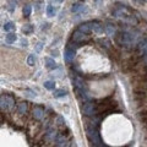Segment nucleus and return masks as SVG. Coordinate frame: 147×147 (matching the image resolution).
Returning <instances> with one entry per match:
<instances>
[{
    "instance_id": "obj_17",
    "label": "nucleus",
    "mask_w": 147,
    "mask_h": 147,
    "mask_svg": "<svg viewBox=\"0 0 147 147\" xmlns=\"http://www.w3.org/2000/svg\"><path fill=\"white\" fill-rule=\"evenodd\" d=\"M82 7H84V4L82 3H75L72 5V7H71V11L72 12H79Z\"/></svg>"
},
{
    "instance_id": "obj_20",
    "label": "nucleus",
    "mask_w": 147,
    "mask_h": 147,
    "mask_svg": "<svg viewBox=\"0 0 147 147\" xmlns=\"http://www.w3.org/2000/svg\"><path fill=\"white\" fill-rule=\"evenodd\" d=\"M105 31H107V33L108 34H115V28H114V26L113 25H105Z\"/></svg>"
},
{
    "instance_id": "obj_10",
    "label": "nucleus",
    "mask_w": 147,
    "mask_h": 147,
    "mask_svg": "<svg viewBox=\"0 0 147 147\" xmlns=\"http://www.w3.org/2000/svg\"><path fill=\"white\" fill-rule=\"evenodd\" d=\"M43 115H44L43 108H40V107H34L33 108V117H34V119H37V120H40V119L43 118Z\"/></svg>"
},
{
    "instance_id": "obj_14",
    "label": "nucleus",
    "mask_w": 147,
    "mask_h": 147,
    "mask_svg": "<svg viewBox=\"0 0 147 147\" xmlns=\"http://www.w3.org/2000/svg\"><path fill=\"white\" fill-rule=\"evenodd\" d=\"M17 39V36L15 33H9L6 36V43L11 44V43H15V40Z\"/></svg>"
},
{
    "instance_id": "obj_4",
    "label": "nucleus",
    "mask_w": 147,
    "mask_h": 147,
    "mask_svg": "<svg viewBox=\"0 0 147 147\" xmlns=\"http://www.w3.org/2000/svg\"><path fill=\"white\" fill-rule=\"evenodd\" d=\"M86 131H87V137H88V140L92 142V145L93 146H103V142L100 140L97 129L94 127L93 124H91V126H87Z\"/></svg>"
},
{
    "instance_id": "obj_26",
    "label": "nucleus",
    "mask_w": 147,
    "mask_h": 147,
    "mask_svg": "<svg viewBox=\"0 0 147 147\" xmlns=\"http://www.w3.org/2000/svg\"><path fill=\"white\" fill-rule=\"evenodd\" d=\"M42 45H43V43H38V45H37V52H40V49H42Z\"/></svg>"
},
{
    "instance_id": "obj_12",
    "label": "nucleus",
    "mask_w": 147,
    "mask_h": 147,
    "mask_svg": "<svg viewBox=\"0 0 147 147\" xmlns=\"http://www.w3.org/2000/svg\"><path fill=\"white\" fill-rule=\"evenodd\" d=\"M77 30L81 31V32H84V33H90V32L92 31V22H86V24L80 25Z\"/></svg>"
},
{
    "instance_id": "obj_29",
    "label": "nucleus",
    "mask_w": 147,
    "mask_h": 147,
    "mask_svg": "<svg viewBox=\"0 0 147 147\" xmlns=\"http://www.w3.org/2000/svg\"><path fill=\"white\" fill-rule=\"evenodd\" d=\"M96 1H97V5H100V4H102V0H96Z\"/></svg>"
},
{
    "instance_id": "obj_13",
    "label": "nucleus",
    "mask_w": 147,
    "mask_h": 147,
    "mask_svg": "<svg viewBox=\"0 0 147 147\" xmlns=\"http://www.w3.org/2000/svg\"><path fill=\"white\" fill-rule=\"evenodd\" d=\"M44 61H45V65H47L48 69H55L57 67V63H55V60L53 58H45Z\"/></svg>"
},
{
    "instance_id": "obj_19",
    "label": "nucleus",
    "mask_w": 147,
    "mask_h": 147,
    "mask_svg": "<svg viewBox=\"0 0 147 147\" xmlns=\"http://www.w3.org/2000/svg\"><path fill=\"white\" fill-rule=\"evenodd\" d=\"M26 110H27V103L21 102L20 104H18V113L24 114V113H26Z\"/></svg>"
},
{
    "instance_id": "obj_16",
    "label": "nucleus",
    "mask_w": 147,
    "mask_h": 147,
    "mask_svg": "<svg viewBox=\"0 0 147 147\" xmlns=\"http://www.w3.org/2000/svg\"><path fill=\"white\" fill-rule=\"evenodd\" d=\"M32 31H33V26L30 25V24H27V25H25L24 27H22V32H24L25 34H30V33H32Z\"/></svg>"
},
{
    "instance_id": "obj_23",
    "label": "nucleus",
    "mask_w": 147,
    "mask_h": 147,
    "mask_svg": "<svg viewBox=\"0 0 147 147\" xmlns=\"http://www.w3.org/2000/svg\"><path fill=\"white\" fill-rule=\"evenodd\" d=\"M34 63H36V57H34L33 54H30L28 58H27V64H28L30 66H33Z\"/></svg>"
},
{
    "instance_id": "obj_2",
    "label": "nucleus",
    "mask_w": 147,
    "mask_h": 147,
    "mask_svg": "<svg viewBox=\"0 0 147 147\" xmlns=\"http://www.w3.org/2000/svg\"><path fill=\"white\" fill-rule=\"evenodd\" d=\"M139 33L131 31H120L115 34V42L125 48H131L134 44L137 43Z\"/></svg>"
},
{
    "instance_id": "obj_3",
    "label": "nucleus",
    "mask_w": 147,
    "mask_h": 147,
    "mask_svg": "<svg viewBox=\"0 0 147 147\" xmlns=\"http://www.w3.org/2000/svg\"><path fill=\"white\" fill-rule=\"evenodd\" d=\"M117 107H118V104H117L115 100H113V99H104L100 103L97 104V110H98V113L108 114L110 112H113L114 109H117Z\"/></svg>"
},
{
    "instance_id": "obj_8",
    "label": "nucleus",
    "mask_w": 147,
    "mask_h": 147,
    "mask_svg": "<svg viewBox=\"0 0 147 147\" xmlns=\"http://www.w3.org/2000/svg\"><path fill=\"white\" fill-rule=\"evenodd\" d=\"M72 39H74V42H76V43H84L86 40H88V36H87V33H84V32L77 30L76 32L72 33Z\"/></svg>"
},
{
    "instance_id": "obj_5",
    "label": "nucleus",
    "mask_w": 147,
    "mask_h": 147,
    "mask_svg": "<svg viewBox=\"0 0 147 147\" xmlns=\"http://www.w3.org/2000/svg\"><path fill=\"white\" fill-rule=\"evenodd\" d=\"M82 113L85 114L86 117H93L98 113L97 110V104L93 102H86L82 107Z\"/></svg>"
},
{
    "instance_id": "obj_27",
    "label": "nucleus",
    "mask_w": 147,
    "mask_h": 147,
    "mask_svg": "<svg viewBox=\"0 0 147 147\" xmlns=\"http://www.w3.org/2000/svg\"><path fill=\"white\" fill-rule=\"evenodd\" d=\"M21 44L26 47V45H27V40H26V39H22V40H21Z\"/></svg>"
},
{
    "instance_id": "obj_11",
    "label": "nucleus",
    "mask_w": 147,
    "mask_h": 147,
    "mask_svg": "<svg viewBox=\"0 0 147 147\" xmlns=\"http://www.w3.org/2000/svg\"><path fill=\"white\" fill-rule=\"evenodd\" d=\"M92 31L97 34H102L104 31V27H103V25L98 24V22H92Z\"/></svg>"
},
{
    "instance_id": "obj_1",
    "label": "nucleus",
    "mask_w": 147,
    "mask_h": 147,
    "mask_svg": "<svg viewBox=\"0 0 147 147\" xmlns=\"http://www.w3.org/2000/svg\"><path fill=\"white\" fill-rule=\"evenodd\" d=\"M113 16L127 25H136L137 24L136 17L132 15V12L129 10V7L121 5V4H117L115 5V7H114V10H113Z\"/></svg>"
},
{
    "instance_id": "obj_6",
    "label": "nucleus",
    "mask_w": 147,
    "mask_h": 147,
    "mask_svg": "<svg viewBox=\"0 0 147 147\" xmlns=\"http://www.w3.org/2000/svg\"><path fill=\"white\" fill-rule=\"evenodd\" d=\"M13 107V98L10 96H1L0 97V108L3 110H9Z\"/></svg>"
},
{
    "instance_id": "obj_28",
    "label": "nucleus",
    "mask_w": 147,
    "mask_h": 147,
    "mask_svg": "<svg viewBox=\"0 0 147 147\" xmlns=\"http://www.w3.org/2000/svg\"><path fill=\"white\" fill-rule=\"evenodd\" d=\"M54 1H55V3H58V4H60V3L64 1V0H54Z\"/></svg>"
},
{
    "instance_id": "obj_7",
    "label": "nucleus",
    "mask_w": 147,
    "mask_h": 147,
    "mask_svg": "<svg viewBox=\"0 0 147 147\" xmlns=\"http://www.w3.org/2000/svg\"><path fill=\"white\" fill-rule=\"evenodd\" d=\"M75 54H76V49L75 47H71V45H69L65 50V54H64V59H65V61L67 64H70L74 61V59H75Z\"/></svg>"
},
{
    "instance_id": "obj_18",
    "label": "nucleus",
    "mask_w": 147,
    "mask_h": 147,
    "mask_svg": "<svg viewBox=\"0 0 147 147\" xmlns=\"http://www.w3.org/2000/svg\"><path fill=\"white\" fill-rule=\"evenodd\" d=\"M53 94H54V97H57V98L64 97V96H66V91L65 90H55Z\"/></svg>"
},
{
    "instance_id": "obj_15",
    "label": "nucleus",
    "mask_w": 147,
    "mask_h": 147,
    "mask_svg": "<svg viewBox=\"0 0 147 147\" xmlns=\"http://www.w3.org/2000/svg\"><path fill=\"white\" fill-rule=\"evenodd\" d=\"M32 12V6L31 5H25L24 9H22V13H24L25 17H28Z\"/></svg>"
},
{
    "instance_id": "obj_21",
    "label": "nucleus",
    "mask_w": 147,
    "mask_h": 147,
    "mask_svg": "<svg viewBox=\"0 0 147 147\" xmlns=\"http://www.w3.org/2000/svg\"><path fill=\"white\" fill-rule=\"evenodd\" d=\"M13 28H15V24L11 22V21H9V22H6V24L4 25V31H11Z\"/></svg>"
},
{
    "instance_id": "obj_24",
    "label": "nucleus",
    "mask_w": 147,
    "mask_h": 147,
    "mask_svg": "<svg viewBox=\"0 0 147 147\" xmlns=\"http://www.w3.org/2000/svg\"><path fill=\"white\" fill-rule=\"evenodd\" d=\"M47 15H48L49 17H52V16L55 15V9H54L52 5H48V6H47Z\"/></svg>"
},
{
    "instance_id": "obj_22",
    "label": "nucleus",
    "mask_w": 147,
    "mask_h": 147,
    "mask_svg": "<svg viewBox=\"0 0 147 147\" xmlns=\"http://www.w3.org/2000/svg\"><path fill=\"white\" fill-rule=\"evenodd\" d=\"M44 87H45L47 90H50V91L54 90V88H55L54 81H45V82H44Z\"/></svg>"
},
{
    "instance_id": "obj_9",
    "label": "nucleus",
    "mask_w": 147,
    "mask_h": 147,
    "mask_svg": "<svg viewBox=\"0 0 147 147\" xmlns=\"http://www.w3.org/2000/svg\"><path fill=\"white\" fill-rule=\"evenodd\" d=\"M137 50L140 54H145V52L147 50V37L140 42H137Z\"/></svg>"
},
{
    "instance_id": "obj_30",
    "label": "nucleus",
    "mask_w": 147,
    "mask_h": 147,
    "mask_svg": "<svg viewBox=\"0 0 147 147\" xmlns=\"http://www.w3.org/2000/svg\"><path fill=\"white\" fill-rule=\"evenodd\" d=\"M145 54H146V55H147V50H146V52H145Z\"/></svg>"
},
{
    "instance_id": "obj_25",
    "label": "nucleus",
    "mask_w": 147,
    "mask_h": 147,
    "mask_svg": "<svg viewBox=\"0 0 147 147\" xmlns=\"http://www.w3.org/2000/svg\"><path fill=\"white\" fill-rule=\"evenodd\" d=\"M9 5H10V6H9V10L13 11V10H15V7H16V1H15V0H10V1H9Z\"/></svg>"
}]
</instances>
